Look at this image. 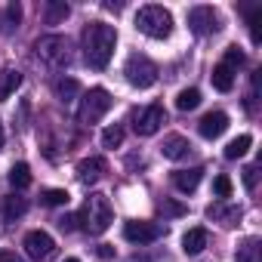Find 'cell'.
I'll return each mask as SVG.
<instances>
[{"mask_svg": "<svg viewBox=\"0 0 262 262\" xmlns=\"http://www.w3.org/2000/svg\"><path fill=\"white\" fill-rule=\"evenodd\" d=\"M68 4L65 0H50L47 4V25H59V22H65L68 19Z\"/></svg>", "mask_w": 262, "mask_h": 262, "instance_id": "7402d4cb", "label": "cell"}, {"mask_svg": "<svg viewBox=\"0 0 262 262\" xmlns=\"http://www.w3.org/2000/svg\"><path fill=\"white\" fill-rule=\"evenodd\" d=\"M207 241H210V231L207 228H188L185 234H182V250L188 253V256H198V253H204V247H207Z\"/></svg>", "mask_w": 262, "mask_h": 262, "instance_id": "5bb4252c", "label": "cell"}, {"mask_svg": "<svg viewBox=\"0 0 262 262\" xmlns=\"http://www.w3.org/2000/svg\"><path fill=\"white\" fill-rule=\"evenodd\" d=\"M256 176H259V173H256V164L244 167V185H247V188H256Z\"/></svg>", "mask_w": 262, "mask_h": 262, "instance_id": "d6a6232c", "label": "cell"}, {"mask_svg": "<svg viewBox=\"0 0 262 262\" xmlns=\"http://www.w3.org/2000/svg\"><path fill=\"white\" fill-rule=\"evenodd\" d=\"M198 105H201V90H194V86H188V90H182L176 96V108L179 111H194Z\"/></svg>", "mask_w": 262, "mask_h": 262, "instance_id": "603a6c76", "label": "cell"}, {"mask_svg": "<svg viewBox=\"0 0 262 262\" xmlns=\"http://www.w3.org/2000/svg\"><path fill=\"white\" fill-rule=\"evenodd\" d=\"M120 142H123V126H120V123L108 126L105 133H102V145H105V148H120Z\"/></svg>", "mask_w": 262, "mask_h": 262, "instance_id": "83f0119b", "label": "cell"}, {"mask_svg": "<svg viewBox=\"0 0 262 262\" xmlns=\"http://www.w3.org/2000/svg\"><path fill=\"white\" fill-rule=\"evenodd\" d=\"M188 28L198 37H210L222 28V22H219V13L213 7H191L188 10Z\"/></svg>", "mask_w": 262, "mask_h": 262, "instance_id": "52a82bcc", "label": "cell"}, {"mask_svg": "<svg viewBox=\"0 0 262 262\" xmlns=\"http://www.w3.org/2000/svg\"><path fill=\"white\" fill-rule=\"evenodd\" d=\"M198 129H201L204 139H219L225 129H228V114H225V111H210V114L201 117Z\"/></svg>", "mask_w": 262, "mask_h": 262, "instance_id": "7c38bea8", "label": "cell"}, {"mask_svg": "<svg viewBox=\"0 0 262 262\" xmlns=\"http://www.w3.org/2000/svg\"><path fill=\"white\" fill-rule=\"evenodd\" d=\"M77 228H83L86 234H105L108 225L114 222V210H111V201L105 194H90L83 210L77 213Z\"/></svg>", "mask_w": 262, "mask_h": 262, "instance_id": "7a4b0ae2", "label": "cell"}, {"mask_svg": "<svg viewBox=\"0 0 262 262\" xmlns=\"http://www.w3.org/2000/svg\"><path fill=\"white\" fill-rule=\"evenodd\" d=\"M0 148H4V123H0Z\"/></svg>", "mask_w": 262, "mask_h": 262, "instance_id": "8d00e7d4", "label": "cell"}, {"mask_svg": "<svg viewBox=\"0 0 262 262\" xmlns=\"http://www.w3.org/2000/svg\"><path fill=\"white\" fill-rule=\"evenodd\" d=\"M111 93L105 90V86H93L90 93H83V99H80V108H77V120L83 123V126H93V123H99L105 114H108V108H111Z\"/></svg>", "mask_w": 262, "mask_h": 262, "instance_id": "277c9868", "label": "cell"}, {"mask_svg": "<svg viewBox=\"0 0 262 262\" xmlns=\"http://www.w3.org/2000/svg\"><path fill=\"white\" fill-rule=\"evenodd\" d=\"M136 28L151 40H164L173 34V16H170V10H164L158 4H148L136 13Z\"/></svg>", "mask_w": 262, "mask_h": 262, "instance_id": "3957f363", "label": "cell"}, {"mask_svg": "<svg viewBox=\"0 0 262 262\" xmlns=\"http://www.w3.org/2000/svg\"><path fill=\"white\" fill-rule=\"evenodd\" d=\"M201 176H204V170H201V167H191V170H176V173H173V185H176L182 194H191V191L201 185Z\"/></svg>", "mask_w": 262, "mask_h": 262, "instance_id": "9a60e30c", "label": "cell"}, {"mask_svg": "<svg viewBox=\"0 0 262 262\" xmlns=\"http://www.w3.org/2000/svg\"><path fill=\"white\" fill-rule=\"evenodd\" d=\"M83 59L90 68L96 71H105L111 56H114V47H117V31L105 22H90L83 28Z\"/></svg>", "mask_w": 262, "mask_h": 262, "instance_id": "6da1fadb", "label": "cell"}, {"mask_svg": "<svg viewBox=\"0 0 262 262\" xmlns=\"http://www.w3.org/2000/svg\"><path fill=\"white\" fill-rule=\"evenodd\" d=\"M250 145H253V139L244 133V136H237V139H231V142L225 145V158H228V161H237V158H244V155L250 151Z\"/></svg>", "mask_w": 262, "mask_h": 262, "instance_id": "44dd1931", "label": "cell"}, {"mask_svg": "<svg viewBox=\"0 0 262 262\" xmlns=\"http://www.w3.org/2000/svg\"><path fill=\"white\" fill-rule=\"evenodd\" d=\"M210 219H219L222 225H237L241 222V207H228V204H210L207 207Z\"/></svg>", "mask_w": 262, "mask_h": 262, "instance_id": "2e32d148", "label": "cell"}, {"mask_svg": "<svg viewBox=\"0 0 262 262\" xmlns=\"http://www.w3.org/2000/svg\"><path fill=\"white\" fill-rule=\"evenodd\" d=\"M34 50H37V59L47 62L50 68H65V65L71 62V43H68V37H62V34H47V37H40V40L34 43Z\"/></svg>", "mask_w": 262, "mask_h": 262, "instance_id": "5b68a950", "label": "cell"}, {"mask_svg": "<svg viewBox=\"0 0 262 262\" xmlns=\"http://www.w3.org/2000/svg\"><path fill=\"white\" fill-rule=\"evenodd\" d=\"M19 22H22V7H19V4H10V7H7V25L16 28Z\"/></svg>", "mask_w": 262, "mask_h": 262, "instance_id": "4dcf8cb0", "label": "cell"}, {"mask_svg": "<svg viewBox=\"0 0 262 262\" xmlns=\"http://www.w3.org/2000/svg\"><path fill=\"white\" fill-rule=\"evenodd\" d=\"M40 198H43V204H47V207H65V204L71 201V194H68L65 188H47Z\"/></svg>", "mask_w": 262, "mask_h": 262, "instance_id": "4316f807", "label": "cell"}, {"mask_svg": "<svg viewBox=\"0 0 262 262\" xmlns=\"http://www.w3.org/2000/svg\"><path fill=\"white\" fill-rule=\"evenodd\" d=\"M99 256H102V259H111V256H114V250H111L108 244H102V247H99Z\"/></svg>", "mask_w": 262, "mask_h": 262, "instance_id": "d590c367", "label": "cell"}, {"mask_svg": "<svg viewBox=\"0 0 262 262\" xmlns=\"http://www.w3.org/2000/svg\"><path fill=\"white\" fill-rule=\"evenodd\" d=\"M59 228H62V231H74V228H77V213L62 216V219H59Z\"/></svg>", "mask_w": 262, "mask_h": 262, "instance_id": "836d02e7", "label": "cell"}, {"mask_svg": "<svg viewBox=\"0 0 262 262\" xmlns=\"http://www.w3.org/2000/svg\"><path fill=\"white\" fill-rule=\"evenodd\" d=\"M25 253H28L34 262H47V259H53V253H56V241H53L47 231H28V234H25Z\"/></svg>", "mask_w": 262, "mask_h": 262, "instance_id": "9c48e42d", "label": "cell"}, {"mask_svg": "<svg viewBox=\"0 0 262 262\" xmlns=\"http://www.w3.org/2000/svg\"><path fill=\"white\" fill-rule=\"evenodd\" d=\"M158 210H161V213H167V216H182V213H185V207H182V204H173V201H167V198L158 204Z\"/></svg>", "mask_w": 262, "mask_h": 262, "instance_id": "f546056e", "label": "cell"}, {"mask_svg": "<svg viewBox=\"0 0 262 262\" xmlns=\"http://www.w3.org/2000/svg\"><path fill=\"white\" fill-rule=\"evenodd\" d=\"M25 210H28V201H25V198H16V194H10V198L4 201V219H7V222H13V219L25 216Z\"/></svg>", "mask_w": 262, "mask_h": 262, "instance_id": "d6986e66", "label": "cell"}, {"mask_svg": "<svg viewBox=\"0 0 262 262\" xmlns=\"http://www.w3.org/2000/svg\"><path fill=\"white\" fill-rule=\"evenodd\" d=\"M237 262H259V241L256 237H247L237 247Z\"/></svg>", "mask_w": 262, "mask_h": 262, "instance_id": "d4e9b609", "label": "cell"}, {"mask_svg": "<svg viewBox=\"0 0 262 262\" xmlns=\"http://www.w3.org/2000/svg\"><path fill=\"white\" fill-rule=\"evenodd\" d=\"M222 65H225V68H231V71L244 68V65H247V56H244V50H241V47H228V50H225V59H222Z\"/></svg>", "mask_w": 262, "mask_h": 262, "instance_id": "484cf974", "label": "cell"}, {"mask_svg": "<svg viewBox=\"0 0 262 262\" xmlns=\"http://www.w3.org/2000/svg\"><path fill=\"white\" fill-rule=\"evenodd\" d=\"M77 93H80V83H77L74 77H62V80L56 83V96H59V102H74Z\"/></svg>", "mask_w": 262, "mask_h": 262, "instance_id": "ffe728a7", "label": "cell"}, {"mask_svg": "<svg viewBox=\"0 0 262 262\" xmlns=\"http://www.w3.org/2000/svg\"><path fill=\"white\" fill-rule=\"evenodd\" d=\"M10 185L19 188V191L31 185V170H28V164H13V170H10Z\"/></svg>", "mask_w": 262, "mask_h": 262, "instance_id": "cb8c5ba5", "label": "cell"}, {"mask_svg": "<svg viewBox=\"0 0 262 262\" xmlns=\"http://www.w3.org/2000/svg\"><path fill=\"white\" fill-rule=\"evenodd\" d=\"M259 19H262V13L256 10V13L250 16V34H253V43H259V40H262V31H259Z\"/></svg>", "mask_w": 262, "mask_h": 262, "instance_id": "1f68e13d", "label": "cell"}, {"mask_svg": "<svg viewBox=\"0 0 262 262\" xmlns=\"http://www.w3.org/2000/svg\"><path fill=\"white\" fill-rule=\"evenodd\" d=\"M19 86H22V74L16 68H4V71H0V102H7Z\"/></svg>", "mask_w": 262, "mask_h": 262, "instance_id": "e0dca14e", "label": "cell"}, {"mask_svg": "<svg viewBox=\"0 0 262 262\" xmlns=\"http://www.w3.org/2000/svg\"><path fill=\"white\" fill-rule=\"evenodd\" d=\"M213 191H216L222 201L231 198V179H228V176H216V179H213Z\"/></svg>", "mask_w": 262, "mask_h": 262, "instance_id": "f1b7e54d", "label": "cell"}, {"mask_svg": "<svg viewBox=\"0 0 262 262\" xmlns=\"http://www.w3.org/2000/svg\"><path fill=\"white\" fill-rule=\"evenodd\" d=\"M65 262H80V259H74V256H71V259H65Z\"/></svg>", "mask_w": 262, "mask_h": 262, "instance_id": "74e56055", "label": "cell"}, {"mask_svg": "<svg viewBox=\"0 0 262 262\" xmlns=\"http://www.w3.org/2000/svg\"><path fill=\"white\" fill-rule=\"evenodd\" d=\"M123 74H126V83H129V86H136V90H148V86L158 80V65H155L148 56L133 53V56L126 59V65H123Z\"/></svg>", "mask_w": 262, "mask_h": 262, "instance_id": "8992f818", "label": "cell"}, {"mask_svg": "<svg viewBox=\"0 0 262 262\" xmlns=\"http://www.w3.org/2000/svg\"><path fill=\"white\" fill-rule=\"evenodd\" d=\"M161 234H164V225H158V222H139V219H133V222L123 225V237L129 244H151Z\"/></svg>", "mask_w": 262, "mask_h": 262, "instance_id": "30bf717a", "label": "cell"}, {"mask_svg": "<svg viewBox=\"0 0 262 262\" xmlns=\"http://www.w3.org/2000/svg\"><path fill=\"white\" fill-rule=\"evenodd\" d=\"M0 262H25V259L16 256V253H10V250H4V253H0Z\"/></svg>", "mask_w": 262, "mask_h": 262, "instance_id": "e575fe53", "label": "cell"}, {"mask_svg": "<svg viewBox=\"0 0 262 262\" xmlns=\"http://www.w3.org/2000/svg\"><path fill=\"white\" fill-rule=\"evenodd\" d=\"M188 151H191V142H188L185 136H179V133L167 136V139H164V145H161V155H164V158H170V161H182Z\"/></svg>", "mask_w": 262, "mask_h": 262, "instance_id": "4fadbf2b", "label": "cell"}, {"mask_svg": "<svg viewBox=\"0 0 262 262\" xmlns=\"http://www.w3.org/2000/svg\"><path fill=\"white\" fill-rule=\"evenodd\" d=\"M210 80H213V86H216L219 93H231V86H234V71H231V68H225V65L219 62V65L213 68Z\"/></svg>", "mask_w": 262, "mask_h": 262, "instance_id": "ac0fdd59", "label": "cell"}, {"mask_svg": "<svg viewBox=\"0 0 262 262\" xmlns=\"http://www.w3.org/2000/svg\"><path fill=\"white\" fill-rule=\"evenodd\" d=\"M164 123H167V111H164V105H148V108L136 111V117H133L136 136H155Z\"/></svg>", "mask_w": 262, "mask_h": 262, "instance_id": "ba28073f", "label": "cell"}, {"mask_svg": "<svg viewBox=\"0 0 262 262\" xmlns=\"http://www.w3.org/2000/svg\"><path fill=\"white\" fill-rule=\"evenodd\" d=\"M105 173H108V161H105V158H83V161L77 164V179H80L83 185H96Z\"/></svg>", "mask_w": 262, "mask_h": 262, "instance_id": "8fae6325", "label": "cell"}]
</instances>
